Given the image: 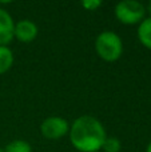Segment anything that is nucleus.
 <instances>
[{
  "instance_id": "nucleus-1",
  "label": "nucleus",
  "mask_w": 151,
  "mask_h": 152,
  "mask_svg": "<svg viewBox=\"0 0 151 152\" xmlns=\"http://www.w3.org/2000/svg\"><path fill=\"white\" fill-rule=\"evenodd\" d=\"M71 144L80 152H98L107 137L103 124L90 115L79 116L70 126Z\"/></svg>"
},
{
  "instance_id": "nucleus-2",
  "label": "nucleus",
  "mask_w": 151,
  "mask_h": 152,
  "mask_svg": "<svg viewBox=\"0 0 151 152\" xmlns=\"http://www.w3.org/2000/svg\"><path fill=\"white\" fill-rule=\"evenodd\" d=\"M95 51L104 61H117L123 53V42L114 31H103L95 40Z\"/></svg>"
},
{
  "instance_id": "nucleus-3",
  "label": "nucleus",
  "mask_w": 151,
  "mask_h": 152,
  "mask_svg": "<svg viewBox=\"0 0 151 152\" xmlns=\"http://www.w3.org/2000/svg\"><path fill=\"white\" fill-rule=\"evenodd\" d=\"M115 18L126 26H134L141 23L146 15V7L136 0H123L114 8Z\"/></svg>"
},
{
  "instance_id": "nucleus-4",
  "label": "nucleus",
  "mask_w": 151,
  "mask_h": 152,
  "mask_svg": "<svg viewBox=\"0 0 151 152\" xmlns=\"http://www.w3.org/2000/svg\"><path fill=\"white\" fill-rule=\"evenodd\" d=\"M40 132L48 140H59L70 132V124L60 116H50L42 121Z\"/></svg>"
},
{
  "instance_id": "nucleus-5",
  "label": "nucleus",
  "mask_w": 151,
  "mask_h": 152,
  "mask_svg": "<svg viewBox=\"0 0 151 152\" xmlns=\"http://www.w3.org/2000/svg\"><path fill=\"white\" fill-rule=\"evenodd\" d=\"M37 36V26L28 19H23L15 23L13 37L20 43H31Z\"/></svg>"
},
{
  "instance_id": "nucleus-6",
  "label": "nucleus",
  "mask_w": 151,
  "mask_h": 152,
  "mask_svg": "<svg viewBox=\"0 0 151 152\" xmlns=\"http://www.w3.org/2000/svg\"><path fill=\"white\" fill-rule=\"evenodd\" d=\"M13 28H15V21L12 16L5 10L0 8V45L8 47L13 37Z\"/></svg>"
},
{
  "instance_id": "nucleus-7",
  "label": "nucleus",
  "mask_w": 151,
  "mask_h": 152,
  "mask_svg": "<svg viewBox=\"0 0 151 152\" xmlns=\"http://www.w3.org/2000/svg\"><path fill=\"white\" fill-rule=\"evenodd\" d=\"M138 39L146 48L151 50V16L146 18L139 23Z\"/></svg>"
},
{
  "instance_id": "nucleus-8",
  "label": "nucleus",
  "mask_w": 151,
  "mask_h": 152,
  "mask_svg": "<svg viewBox=\"0 0 151 152\" xmlns=\"http://www.w3.org/2000/svg\"><path fill=\"white\" fill-rule=\"evenodd\" d=\"M12 64H13V52L10 50V47L0 45V75L10 71Z\"/></svg>"
},
{
  "instance_id": "nucleus-9",
  "label": "nucleus",
  "mask_w": 151,
  "mask_h": 152,
  "mask_svg": "<svg viewBox=\"0 0 151 152\" xmlns=\"http://www.w3.org/2000/svg\"><path fill=\"white\" fill-rule=\"evenodd\" d=\"M4 152H32V147L26 140H13L7 144Z\"/></svg>"
},
{
  "instance_id": "nucleus-10",
  "label": "nucleus",
  "mask_w": 151,
  "mask_h": 152,
  "mask_svg": "<svg viewBox=\"0 0 151 152\" xmlns=\"http://www.w3.org/2000/svg\"><path fill=\"white\" fill-rule=\"evenodd\" d=\"M120 148H122V144L117 137H106L103 145H102V150L104 152H119Z\"/></svg>"
},
{
  "instance_id": "nucleus-11",
  "label": "nucleus",
  "mask_w": 151,
  "mask_h": 152,
  "mask_svg": "<svg viewBox=\"0 0 151 152\" xmlns=\"http://www.w3.org/2000/svg\"><path fill=\"white\" fill-rule=\"evenodd\" d=\"M102 5L100 0H84L82 1V7L87 11H95Z\"/></svg>"
},
{
  "instance_id": "nucleus-12",
  "label": "nucleus",
  "mask_w": 151,
  "mask_h": 152,
  "mask_svg": "<svg viewBox=\"0 0 151 152\" xmlns=\"http://www.w3.org/2000/svg\"><path fill=\"white\" fill-rule=\"evenodd\" d=\"M146 12H150V15H151V1L147 3V7H146Z\"/></svg>"
},
{
  "instance_id": "nucleus-13",
  "label": "nucleus",
  "mask_w": 151,
  "mask_h": 152,
  "mask_svg": "<svg viewBox=\"0 0 151 152\" xmlns=\"http://www.w3.org/2000/svg\"><path fill=\"white\" fill-rule=\"evenodd\" d=\"M146 152H151V142H150V144L147 145V150H146Z\"/></svg>"
},
{
  "instance_id": "nucleus-14",
  "label": "nucleus",
  "mask_w": 151,
  "mask_h": 152,
  "mask_svg": "<svg viewBox=\"0 0 151 152\" xmlns=\"http://www.w3.org/2000/svg\"><path fill=\"white\" fill-rule=\"evenodd\" d=\"M0 152H4V148H1V147H0Z\"/></svg>"
}]
</instances>
